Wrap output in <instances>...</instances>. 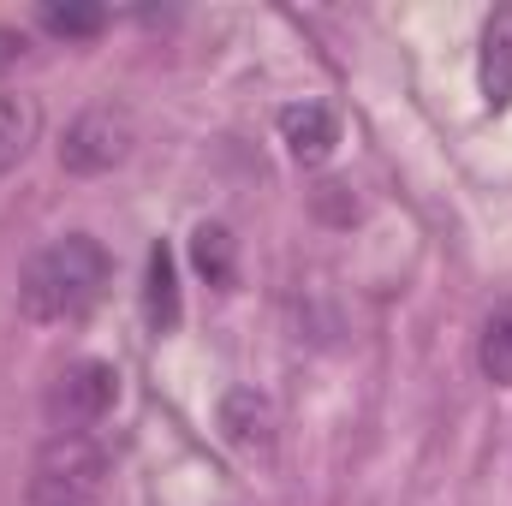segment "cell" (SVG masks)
<instances>
[{
  "label": "cell",
  "mask_w": 512,
  "mask_h": 506,
  "mask_svg": "<svg viewBox=\"0 0 512 506\" xmlns=\"http://www.w3.org/2000/svg\"><path fill=\"white\" fill-rule=\"evenodd\" d=\"M108 286V251L90 239V233H66L54 239L48 251H36L24 262V280H18V310L30 322H78L96 310Z\"/></svg>",
  "instance_id": "obj_1"
},
{
  "label": "cell",
  "mask_w": 512,
  "mask_h": 506,
  "mask_svg": "<svg viewBox=\"0 0 512 506\" xmlns=\"http://www.w3.org/2000/svg\"><path fill=\"white\" fill-rule=\"evenodd\" d=\"M102 477H108V453L96 435H78V429H54L30 465V501L36 506H90L102 495Z\"/></svg>",
  "instance_id": "obj_2"
},
{
  "label": "cell",
  "mask_w": 512,
  "mask_h": 506,
  "mask_svg": "<svg viewBox=\"0 0 512 506\" xmlns=\"http://www.w3.org/2000/svg\"><path fill=\"white\" fill-rule=\"evenodd\" d=\"M131 143H137V126H131L126 108H114V102H96V108H84V114L66 126L60 167H66V173H78V179L114 173V167L131 155Z\"/></svg>",
  "instance_id": "obj_3"
},
{
  "label": "cell",
  "mask_w": 512,
  "mask_h": 506,
  "mask_svg": "<svg viewBox=\"0 0 512 506\" xmlns=\"http://www.w3.org/2000/svg\"><path fill=\"white\" fill-rule=\"evenodd\" d=\"M114 399H120V376H114V364L84 358V364H72L66 376L54 381V393H48V417H54V429H78V435H90V429L114 411Z\"/></svg>",
  "instance_id": "obj_4"
},
{
  "label": "cell",
  "mask_w": 512,
  "mask_h": 506,
  "mask_svg": "<svg viewBox=\"0 0 512 506\" xmlns=\"http://www.w3.org/2000/svg\"><path fill=\"white\" fill-rule=\"evenodd\" d=\"M274 429H280V417H274V399H268V393L233 387V393L221 399V435H227L233 453L268 459V453H274Z\"/></svg>",
  "instance_id": "obj_5"
},
{
  "label": "cell",
  "mask_w": 512,
  "mask_h": 506,
  "mask_svg": "<svg viewBox=\"0 0 512 506\" xmlns=\"http://www.w3.org/2000/svg\"><path fill=\"white\" fill-rule=\"evenodd\" d=\"M477 78H483V102L501 114L512 102V6L489 12L483 24V60H477Z\"/></svg>",
  "instance_id": "obj_6"
},
{
  "label": "cell",
  "mask_w": 512,
  "mask_h": 506,
  "mask_svg": "<svg viewBox=\"0 0 512 506\" xmlns=\"http://www.w3.org/2000/svg\"><path fill=\"white\" fill-rule=\"evenodd\" d=\"M280 137H286V149L298 155V161H322L328 149H334V114L322 108V102H292V108H280Z\"/></svg>",
  "instance_id": "obj_7"
},
{
  "label": "cell",
  "mask_w": 512,
  "mask_h": 506,
  "mask_svg": "<svg viewBox=\"0 0 512 506\" xmlns=\"http://www.w3.org/2000/svg\"><path fill=\"white\" fill-rule=\"evenodd\" d=\"M143 316L155 334H173L179 328V274H173V251L155 245L149 251V274H143Z\"/></svg>",
  "instance_id": "obj_8"
},
{
  "label": "cell",
  "mask_w": 512,
  "mask_h": 506,
  "mask_svg": "<svg viewBox=\"0 0 512 506\" xmlns=\"http://www.w3.org/2000/svg\"><path fill=\"white\" fill-rule=\"evenodd\" d=\"M42 137V108L30 96H0V173H12Z\"/></svg>",
  "instance_id": "obj_9"
},
{
  "label": "cell",
  "mask_w": 512,
  "mask_h": 506,
  "mask_svg": "<svg viewBox=\"0 0 512 506\" xmlns=\"http://www.w3.org/2000/svg\"><path fill=\"white\" fill-rule=\"evenodd\" d=\"M191 262H197V274L209 286H233V233L221 221H203L191 233Z\"/></svg>",
  "instance_id": "obj_10"
},
{
  "label": "cell",
  "mask_w": 512,
  "mask_h": 506,
  "mask_svg": "<svg viewBox=\"0 0 512 506\" xmlns=\"http://www.w3.org/2000/svg\"><path fill=\"white\" fill-rule=\"evenodd\" d=\"M477 364L495 387H512V304H501L489 322H483V340H477Z\"/></svg>",
  "instance_id": "obj_11"
},
{
  "label": "cell",
  "mask_w": 512,
  "mask_h": 506,
  "mask_svg": "<svg viewBox=\"0 0 512 506\" xmlns=\"http://www.w3.org/2000/svg\"><path fill=\"white\" fill-rule=\"evenodd\" d=\"M108 24V12L102 6H42V30H54V36H96Z\"/></svg>",
  "instance_id": "obj_12"
},
{
  "label": "cell",
  "mask_w": 512,
  "mask_h": 506,
  "mask_svg": "<svg viewBox=\"0 0 512 506\" xmlns=\"http://www.w3.org/2000/svg\"><path fill=\"white\" fill-rule=\"evenodd\" d=\"M18 54H24V36L18 30H0V66H12Z\"/></svg>",
  "instance_id": "obj_13"
}]
</instances>
